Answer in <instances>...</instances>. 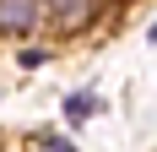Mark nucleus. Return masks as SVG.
<instances>
[{
  "label": "nucleus",
  "instance_id": "1",
  "mask_svg": "<svg viewBox=\"0 0 157 152\" xmlns=\"http://www.w3.org/2000/svg\"><path fill=\"white\" fill-rule=\"evenodd\" d=\"M38 6H44L49 27L60 33V38H71V33H87L98 22V6H103V0H38Z\"/></svg>",
  "mask_w": 157,
  "mask_h": 152
},
{
  "label": "nucleus",
  "instance_id": "2",
  "mask_svg": "<svg viewBox=\"0 0 157 152\" xmlns=\"http://www.w3.org/2000/svg\"><path fill=\"white\" fill-rule=\"evenodd\" d=\"M44 27V6L38 0H0V38H27Z\"/></svg>",
  "mask_w": 157,
  "mask_h": 152
},
{
  "label": "nucleus",
  "instance_id": "3",
  "mask_svg": "<svg viewBox=\"0 0 157 152\" xmlns=\"http://www.w3.org/2000/svg\"><path fill=\"white\" fill-rule=\"evenodd\" d=\"M98 109H103V98H98V92H71V98H65V120L81 125V120H92Z\"/></svg>",
  "mask_w": 157,
  "mask_h": 152
},
{
  "label": "nucleus",
  "instance_id": "4",
  "mask_svg": "<svg viewBox=\"0 0 157 152\" xmlns=\"http://www.w3.org/2000/svg\"><path fill=\"white\" fill-rule=\"evenodd\" d=\"M38 152H76V147H71L65 136H54V130H49V136H38Z\"/></svg>",
  "mask_w": 157,
  "mask_h": 152
},
{
  "label": "nucleus",
  "instance_id": "5",
  "mask_svg": "<svg viewBox=\"0 0 157 152\" xmlns=\"http://www.w3.org/2000/svg\"><path fill=\"white\" fill-rule=\"evenodd\" d=\"M16 60L27 65V71H38V65H44V60H49V49H22V54H16Z\"/></svg>",
  "mask_w": 157,
  "mask_h": 152
},
{
  "label": "nucleus",
  "instance_id": "6",
  "mask_svg": "<svg viewBox=\"0 0 157 152\" xmlns=\"http://www.w3.org/2000/svg\"><path fill=\"white\" fill-rule=\"evenodd\" d=\"M146 38H152V44H157V22H152V27H146Z\"/></svg>",
  "mask_w": 157,
  "mask_h": 152
}]
</instances>
